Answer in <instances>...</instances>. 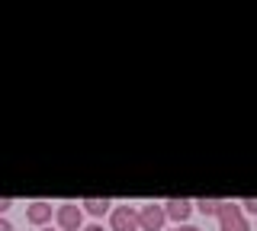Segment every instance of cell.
<instances>
[{"label":"cell","instance_id":"6da1fadb","mask_svg":"<svg viewBox=\"0 0 257 231\" xmlns=\"http://www.w3.org/2000/svg\"><path fill=\"white\" fill-rule=\"evenodd\" d=\"M219 225L222 231H247V218L238 209V202H225L219 209Z\"/></svg>","mask_w":257,"mask_h":231},{"label":"cell","instance_id":"7a4b0ae2","mask_svg":"<svg viewBox=\"0 0 257 231\" xmlns=\"http://www.w3.org/2000/svg\"><path fill=\"white\" fill-rule=\"evenodd\" d=\"M112 231H135L139 228V215H135V209H128V205H119L116 212H112Z\"/></svg>","mask_w":257,"mask_h":231},{"label":"cell","instance_id":"3957f363","mask_svg":"<svg viewBox=\"0 0 257 231\" xmlns=\"http://www.w3.org/2000/svg\"><path fill=\"white\" fill-rule=\"evenodd\" d=\"M164 218H167V215H164V209L151 202V205H145V209H142V215H139V225H142L145 231H161V225H164Z\"/></svg>","mask_w":257,"mask_h":231},{"label":"cell","instance_id":"277c9868","mask_svg":"<svg viewBox=\"0 0 257 231\" xmlns=\"http://www.w3.org/2000/svg\"><path fill=\"white\" fill-rule=\"evenodd\" d=\"M190 209H193L190 199H167L164 215H167V218H174V221H187L190 218Z\"/></svg>","mask_w":257,"mask_h":231},{"label":"cell","instance_id":"5b68a950","mask_svg":"<svg viewBox=\"0 0 257 231\" xmlns=\"http://www.w3.org/2000/svg\"><path fill=\"white\" fill-rule=\"evenodd\" d=\"M55 218H58L61 231H74V228H80V209H77V205H71V202H68V205H61Z\"/></svg>","mask_w":257,"mask_h":231},{"label":"cell","instance_id":"8992f818","mask_svg":"<svg viewBox=\"0 0 257 231\" xmlns=\"http://www.w3.org/2000/svg\"><path fill=\"white\" fill-rule=\"evenodd\" d=\"M26 218L32 221V225H48V221L55 218V212H52V205H48V202H29Z\"/></svg>","mask_w":257,"mask_h":231},{"label":"cell","instance_id":"52a82bcc","mask_svg":"<svg viewBox=\"0 0 257 231\" xmlns=\"http://www.w3.org/2000/svg\"><path fill=\"white\" fill-rule=\"evenodd\" d=\"M84 209L90 212V215H106L109 212V199H87Z\"/></svg>","mask_w":257,"mask_h":231},{"label":"cell","instance_id":"ba28073f","mask_svg":"<svg viewBox=\"0 0 257 231\" xmlns=\"http://www.w3.org/2000/svg\"><path fill=\"white\" fill-rule=\"evenodd\" d=\"M196 205H199V212H206V215H219V209L225 202H222V199H199Z\"/></svg>","mask_w":257,"mask_h":231},{"label":"cell","instance_id":"9c48e42d","mask_svg":"<svg viewBox=\"0 0 257 231\" xmlns=\"http://www.w3.org/2000/svg\"><path fill=\"white\" fill-rule=\"evenodd\" d=\"M244 209L247 212H257V199H244Z\"/></svg>","mask_w":257,"mask_h":231},{"label":"cell","instance_id":"30bf717a","mask_svg":"<svg viewBox=\"0 0 257 231\" xmlns=\"http://www.w3.org/2000/svg\"><path fill=\"white\" fill-rule=\"evenodd\" d=\"M10 205H13V199H0V212H7Z\"/></svg>","mask_w":257,"mask_h":231},{"label":"cell","instance_id":"8fae6325","mask_svg":"<svg viewBox=\"0 0 257 231\" xmlns=\"http://www.w3.org/2000/svg\"><path fill=\"white\" fill-rule=\"evenodd\" d=\"M0 231H13V225H10L7 218H0Z\"/></svg>","mask_w":257,"mask_h":231},{"label":"cell","instance_id":"7c38bea8","mask_svg":"<svg viewBox=\"0 0 257 231\" xmlns=\"http://www.w3.org/2000/svg\"><path fill=\"white\" fill-rule=\"evenodd\" d=\"M177 231H199V228H193V225H180Z\"/></svg>","mask_w":257,"mask_h":231},{"label":"cell","instance_id":"4fadbf2b","mask_svg":"<svg viewBox=\"0 0 257 231\" xmlns=\"http://www.w3.org/2000/svg\"><path fill=\"white\" fill-rule=\"evenodd\" d=\"M84 231H103V228L100 225H90V228H84Z\"/></svg>","mask_w":257,"mask_h":231},{"label":"cell","instance_id":"5bb4252c","mask_svg":"<svg viewBox=\"0 0 257 231\" xmlns=\"http://www.w3.org/2000/svg\"><path fill=\"white\" fill-rule=\"evenodd\" d=\"M42 231H55V228H42Z\"/></svg>","mask_w":257,"mask_h":231}]
</instances>
